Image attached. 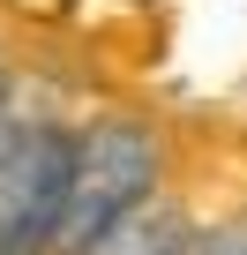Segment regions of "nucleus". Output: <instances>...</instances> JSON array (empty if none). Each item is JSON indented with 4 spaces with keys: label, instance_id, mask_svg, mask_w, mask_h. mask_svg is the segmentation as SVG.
<instances>
[{
    "label": "nucleus",
    "instance_id": "nucleus-1",
    "mask_svg": "<svg viewBox=\"0 0 247 255\" xmlns=\"http://www.w3.org/2000/svg\"><path fill=\"white\" fill-rule=\"evenodd\" d=\"M158 135L143 120H90L82 135H68V180H60V225L53 255H90L97 233H112L135 203L158 195Z\"/></svg>",
    "mask_w": 247,
    "mask_h": 255
},
{
    "label": "nucleus",
    "instance_id": "nucleus-5",
    "mask_svg": "<svg viewBox=\"0 0 247 255\" xmlns=\"http://www.w3.org/2000/svg\"><path fill=\"white\" fill-rule=\"evenodd\" d=\"M23 135H30V128L15 120V105H8V90H0V158H8V150H15Z\"/></svg>",
    "mask_w": 247,
    "mask_h": 255
},
{
    "label": "nucleus",
    "instance_id": "nucleus-2",
    "mask_svg": "<svg viewBox=\"0 0 247 255\" xmlns=\"http://www.w3.org/2000/svg\"><path fill=\"white\" fill-rule=\"evenodd\" d=\"M68 180V128H30L0 158V255H53Z\"/></svg>",
    "mask_w": 247,
    "mask_h": 255
},
{
    "label": "nucleus",
    "instance_id": "nucleus-7",
    "mask_svg": "<svg viewBox=\"0 0 247 255\" xmlns=\"http://www.w3.org/2000/svg\"><path fill=\"white\" fill-rule=\"evenodd\" d=\"M187 248H195V240H187Z\"/></svg>",
    "mask_w": 247,
    "mask_h": 255
},
{
    "label": "nucleus",
    "instance_id": "nucleus-4",
    "mask_svg": "<svg viewBox=\"0 0 247 255\" xmlns=\"http://www.w3.org/2000/svg\"><path fill=\"white\" fill-rule=\"evenodd\" d=\"M187 255H247V218H240V225H217V233H210V240H195Z\"/></svg>",
    "mask_w": 247,
    "mask_h": 255
},
{
    "label": "nucleus",
    "instance_id": "nucleus-3",
    "mask_svg": "<svg viewBox=\"0 0 247 255\" xmlns=\"http://www.w3.org/2000/svg\"><path fill=\"white\" fill-rule=\"evenodd\" d=\"M187 240H195V233L180 225L172 203H135L112 233L90 240V255H187Z\"/></svg>",
    "mask_w": 247,
    "mask_h": 255
},
{
    "label": "nucleus",
    "instance_id": "nucleus-6",
    "mask_svg": "<svg viewBox=\"0 0 247 255\" xmlns=\"http://www.w3.org/2000/svg\"><path fill=\"white\" fill-rule=\"evenodd\" d=\"M0 90H8V60H0Z\"/></svg>",
    "mask_w": 247,
    "mask_h": 255
}]
</instances>
